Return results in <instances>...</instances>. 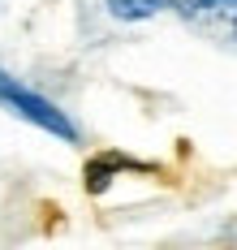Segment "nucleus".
I'll use <instances>...</instances> for the list:
<instances>
[{"instance_id": "7ed1b4c3", "label": "nucleus", "mask_w": 237, "mask_h": 250, "mask_svg": "<svg viewBox=\"0 0 237 250\" xmlns=\"http://www.w3.org/2000/svg\"><path fill=\"white\" fill-rule=\"evenodd\" d=\"M121 173H156V168L142 164V160H134V155H125V151H99V155H91L86 168H82V190H86L91 199H99Z\"/></svg>"}, {"instance_id": "f03ea898", "label": "nucleus", "mask_w": 237, "mask_h": 250, "mask_svg": "<svg viewBox=\"0 0 237 250\" xmlns=\"http://www.w3.org/2000/svg\"><path fill=\"white\" fill-rule=\"evenodd\" d=\"M177 13L207 39L237 48V0H177Z\"/></svg>"}, {"instance_id": "20e7f679", "label": "nucleus", "mask_w": 237, "mask_h": 250, "mask_svg": "<svg viewBox=\"0 0 237 250\" xmlns=\"http://www.w3.org/2000/svg\"><path fill=\"white\" fill-rule=\"evenodd\" d=\"M104 4L117 22H147V18H156L159 9H173L177 0H104Z\"/></svg>"}, {"instance_id": "f257e3e1", "label": "nucleus", "mask_w": 237, "mask_h": 250, "mask_svg": "<svg viewBox=\"0 0 237 250\" xmlns=\"http://www.w3.org/2000/svg\"><path fill=\"white\" fill-rule=\"evenodd\" d=\"M0 108L13 112L18 121H26V125H35V129L60 138V143H82L78 121H74L60 104H52L48 95H39V91H30L26 82H18V78L4 74V69H0Z\"/></svg>"}]
</instances>
